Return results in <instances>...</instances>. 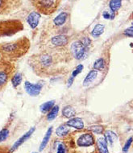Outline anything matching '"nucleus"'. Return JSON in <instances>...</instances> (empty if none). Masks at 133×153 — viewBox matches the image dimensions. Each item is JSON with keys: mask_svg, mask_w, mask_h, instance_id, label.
Returning <instances> with one entry per match:
<instances>
[{"mask_svg": "<svg viewBox=\"0 0 133 153\" xmlns=\"http://www.w3.org/2000/svg\"><path fill=\"white\" fill-rule=\"evenodd\" d=\"M62 48H59V51ZM59 51H44L39 54L32 56L29 65L33 71L39 76H48L62 72V63L65 57Z\"/></svg>", "mask_w": 133, "mask_h": 153, "instance_id": "nucleus-1", "label": "nucleus"}, {"mask_svg": "<svg viewBox=\"0 0 133 153\" xmlns=\"http://www.w3.org/2000/svg\"><path fill=\"white\" fill-rule=\"evenodd\" d=\"M31 47L30 40L27 37L11 42L0 44V58L13 63L26 55Z\"/></svg>", "mask_w": 133, "mask_h": 153, "instance_id": "nucleus-2", "label": "nucleus"}, {"mask_svg": "<svg viewBox=\"0 0 133 153\" xmlns=\"http://www.w3.org/2000/svg\"><path fill=\"white\" fill-rule=\"evenodd\" d=\"M16 71V66L12 62L0 58V91L7 85Z\"/></svg>", "mask_w": 133, "mask_h": 153, "instance_id": "nucleus-3", "label": "nucleus"}, {"mask_svg": "<svg viewBox=\"0 0 133 153\" xmlns=\"http://www.w3.org/2000/svg\"><path fill=\"white\" fill-rule=\"evenodd\" d=\"M61 0H32V5L37 12L46 16L52 15L57 10Z\"/></svg>", "mask_w": 133, "mask_h": 153, "instance_id": "nucleus-4", "label": "nucleus"}, {"mask_svg": "<svg viewBox=\"0 0 133 153\" xmlns=\"http://www.w3.org/2000/svg\"><path fill=\"white\" fill-rule=\"evenodd\" d=\"M23 24L19 20L0 21V37L12 36L23 30Z\"/></svg>", "mask_w": 133, "mask_h": 153, "instance_id": "nucleus-5", "label": "nucleus"}, {"mask_svg": "<svg viewBox=\"0 0 133 153\" xmlns=\"http://www.w3.org/2000/svg\"><path fill=\"white\" fill-rule=\"evenodd\" d=\"M74 136L76 137L75 140L73 139L72 136H70V137L72 138V140L74 142V148L76 145L78 148H86V149L94 147L95 141H94V138L93 135L91 132H83L81 134L78 132H76L74 134Z\"/></svg>", "mask_w": 133, "mask_h": 153, "instance_id": "nucleus-6", "label": "nucleus"}, {"mask_svg": "<svg viewBox=\"0 0 133 153\" xmlns=\"http://www.w3.org/2000/svg\"><path fill=\"white\" fill-rule=\"evenodd\" d=\"M21 0H0V16L7 15L21 6Z\"/></svg>", "mask_w": 133, "mask_h": 153, "instance_id": "nucleus-7", "label": "nucleus"}, {"mask_svg": "<svg viewBox=\"0 0 133 153\" xmlns=\"http://www.w3.org/2000/svg\"><path fill=\"white\" fill-rule=\"evenodd\" d=\"M71 53L77 60H84L88 55V48L81 40H76L71 45Z\"/></svg>", "mask_w": 133, "mask_h": 153, "instance_id": "nucleus-8", "label": "nucleus"}, {"mask_svg": "<svg viewBox=\"0 0 133 153\" xmlns=\"http://www.w3.org/2000/svg\"><path fill=\"white\" fill-rule=\"evenodd\" d=\"M24 87L27 93L31 96H37L40 94V91L42 90V83H37V84H32L29 82H25Z\"/></svg>", "mask_w": 133, "mask_h": 153, "instance_id": "nucleus-9", "label": "nucleus"}, {"mask_svg": "<svg viewBox=\"0 0 133 153\" xmlns=\"http://www.w3.org/2000/svg\"><path fill=\"white\" fill-rule=\"evenodd\" d=\"M69 37L64 35H59L51 39V44L54 48H63L69 43Z\"/></svg>", "mask_w": 133, "mask_h": 153, "instance_id": "nucleus-10", "label": "nucleus"}, {"mask_svg": "<svg viewBox=\"0 0 133 153\" xmlns=\"http://www.w3.org/2000/svg\"><path fill=\"white\" fill-rule=\"evenodd\" d=\"M34 131H35V127H32V128H31L27 132V133H25L22 137L19 138V140H17V141L14 143L13 146H12L11 149H10V150H11V153L13 152L14 151H16L17 148H19V146H21L27 140H28V139L32 136V135L33 134Z\"/></svg>", "mask_w": 133, "mask_h": 153, "instance_id": "nucleus-11", "label": "nucleus"}, {"mask_svg": "<svg viewBox=\"0 0 133 153\" xmlns=\"http://www.w3.org/2000/svg\"><path fill=\"white\" fill-rule=\"evenodd\" d=\"M40 19V14L36 11H33L32 13H30L27 18V21L30 25L32 28H36L37 27L39 21Z\"/></svg>", "mask_w": 133, "mask_h": 153, "instance_id": "nucleus-12", "label": "nucleus"}, {"mask_svg": "<svg viewBox=\"0 0 133 153\" xmlns=\"http://www.w3.org/2000/svg\"><path fill=\"white\" fill-rule=\"evenodd\" d=\"M96 149L99 153H109L107 148V142L104 136L99 137L96 142Z\"/></svg>", "mask_w": 133, "mask_h": 153, "instance_id": "nucleus-13", "label": "nucleus"}, {"mask_svg": "<svg viewBox=\"0 0 133 153\" xmlns=\"http://www.w3.org/2000/svg\"><path fill=\"white\" fill-rule=\"evenodd\" d=\"M66 125L68 127H74L77 130H83L84 128V123L79 118H73V119H69L66 123Z\"/></svg>", "mask_w": 133, "mask_h": 153, "instance_id": "nucleus-14", "label": "nucleus"}, {"mask_svg": "<svg viewBox=\"0 0 133 153\" xmlns=\"http://www.w3.org/2000/svg\"><path fill=\"white\" fill-rule=\"evenodd\" d=\"M97 75H98V73H97V71H96L95 69L90 71V73L87 74V76H85V80H84V82H83V85H84V86H88V85H90L94 81Z\"/></svg>", "mask_w": 133, "mask_h": 153, "instance_id": "nucleus-15", "label": "nucleus"}, {"mask_svg": "<svg viewBox=\"0 0 133 153\" xmlns=\"http://www.w3.org/2000/svg\"><path fill=\"white\" fill-rule=\"evenodd\" d=\"M68 16H69V15H68L67 12H62V13L59 14L58 16L54 19L53 22H54V24H56V26H61V25H63L65 23L67 19H68Z\"/></svg>", "mask_w": 133, "mask_h": 153, "instance_id": "nucleus-16", "label": "nucleus"}, {"mask_svg": "<svg viewBox=\"0 0 133 153\" xmlns=\"http://www.w3.org/2000/svg\"><path fill=\"white\" fill-rule=\"evenodd\" d=\"M69 127H68L66 124L65 125H61L56 129V134L58 137L65 138L69 135Z\"/></svg>", "mask_w": 133, "mask_h": 153, "instance_id": "nucleus-17", "label": "nucleus"}, {"mask_svg": "<svg viewBox=\"0 0 133 153\" xmlns=\"http://www.w3.org/2000/svg\"><path fill=\"white\" fill-rule=\"evenodd\" d=\"M52 132H53V127H49V129H48V131H47V132H46L45 136L43 139L42 143H41V144H40V151H43L45 148V147L47 146V144H48V141H49V139H50L51 135H52Z\"/></svg>", "mask_w": 133, "mask_h": 153, "instance_id": "nucleus-18", "label": "nucleus"}, {"mask_svg": "<svg viewBox=\"0 0 133 153\" xmlns=\"http://www.w3.org/2000/svg\"><path fill=\"white\" fill-rule=\"evenodd\" d=\"M62 114L63 116L65 118H73L75 116L76 114V111H75L74 108L72 107L71 106H67L64 107L63 111H62Z\"/></svg>", "mask_w": 133, "mask_h": 153, "instance_id": "nucleus-19", "label": "nucleus"}, {"mask_svg": "<svg viewBox=\"0 0 133 153\" xmlns=\"http://www.w3.org/2000/svg\"><path fill=\"white\" fill-rule=\"evenodd\" d=\"M104 25L103 24H97L95 27H94V28L92 30V32H91V35H92V36L94 37V38H98L101 36L104 32Z\"/></svg>", "mask_w": 133, "mask_h": 153, "instance_id": "nucleus-20", "label": "nucleus"}, {"mask_svg": "<svg viewBox=\"0 0 133 153\" xmlns=\"http://www.w3.org/2000/svg\"><path fill=\"white\" fill-rule=\"evenodd\" d=\"M122 5V0H111L109 6L112 12H116L120 9Z\"/></svg>", "mask_w": 133, "mask_h": 153, "instance_id": "nucleus-21", "label": "nucleus"}, {"mask_svg": "<svg viewBox=\"0 0 133 153\" xmlns=\"http://www.w3.org/2000/svg\"><path fill=\"white\" fill-rule=\"evenodd\" d=\"M11 84L15 88H17L19 85L21 84L22 82V74L19 73L14 74L12 77H11Z\"/></svg>", "mask_w": 133, "mask_h": 153, "instance_id": "nucleus-22", "label": "nucleus"}, {"mask_svg": "<svg viewBox=\"0 0 133 153\" xmlns=\"http://www.w3.org/2000/svg\"><path fill=\"white\" fill-rule=\"evenodd\" d=\"M53 106H54V101H49L40 106V111L43 114H45L50 111Z\"/></svg>", "mask_w": 133, "mask_h": 153, "instance_id": "nucleus-23", "label": "nucleus"}, {"mask_svg": "<svg viewBox=\"0 0 133 153\" xmlns=\"http://www.w3.org/2000/svg\"><path fill=\"white\" fill-rule=\"evenodd\" d=\"M59 112V106H54L53 108L51 109L50 111H48V115H47V119L48 120H53L56 117L57 114Z\"/></svg>", "mask_w": 133, "mask_h": 153, "instance_id": "nucleus-24", "label": "nucleus"}, {"mask_svg": "<svg viewBox=\"0 0 133 153\" xmlns=\"http://www.w3.org/2000/svg\"><path fill=\"white\" fill-rule=\"evenodd\" d=\"M105 139H106V142L109 143L111 145L113 144V143L114 142V140H116V135L114 134L113 131H107L106 132V135H105Z\"/></svg>", "mask_w": 133, "mask_h": 153, "instance_id": "nucleus-25", "label": "nucleus"}, {"mask_svg": "<svg viewBox=\"0 0 133 153\" xmlns=\"http://www.w3.org/2000/svg\"><path fill=\"white\" fill-rule=\"evenodd\" d=\"M106 66V62L103 58H99L94 64V69L95 70H103Z\"/></svg>", "mask_w": 133, "mask_h": 153, "instance_id": "nucleus-26", "label": "nucleus"}, {"mask_svg": "<svg viewBox=\"0 0 133 153\" xmlns=\"http://www.w3.org/2000/svg\"><path fill=\"white\" fill-rule=\"evenodd\" d=\"M9 134H10V131H9L8 128L3 127V129L0 131V143L5 141L9 136Z\"/></svg>", "mask_w": 133, "mask_h": 153, "instance_id": "nucleus-27", "label": "nucleus"}, {"mask_svg": "<svg viewBox=\"0 0 133 153\" xmlns=\"http://www.w3.org/2000/svg\"><path fill=\"white\" fill-rule=\"evenodd\" d=\"M56 153H68V148H67L66 145L65 144V143L59 144Z\"/></svg>", "mask_w": 133, "mask_h": 153, "instance_id": "nucleus-28", "label": "nucleus"}, {"mask_svg": "<svg viewBox=\"0 0 133 153\" xmlns=\"http://www.w3.org/2000/svg\"><path fill=\"white\" fill-rule=\"evenodd\" d=\"M90 130L96 134H102L103 132L104 129L102 126H94V127H90Z\"/></svg>", "mask_w": 133, "mask_h": 153, "instance_id": "nucleus-29", "label": "nucleus"}, {"mask_svg": "<svg viewBox=\"0 0 133 153\" xmlns=\"http://www.w3.org/2000/svg\"><path fill=\"white\" fill-rule=\"evenodd\" d=\"M82 69H83L82 65H77V67H76V69H75L74 70V72H73L72 76L75 77V76H77V74H79L82 71Z\"/></svg>", "mask_w": 133, "mask_h": 153, "instance_id": "nucleus-30", "label": "nucleus"}, {"mask_svg": "<svg viewBox=\"0 0 133 153\" xmlns=\"http://www.w3.org/2000/svg\"><path fill=\"white\" fill-rule=\"evenodd\" d=\"M132 138L131 137L130 139L127 141V143H125V145H124V147H123V153L128 152V150H129V148H130L131 144H132Z\"/></svg>", "mask_w": 133, "mask_h": 153, "instance_id": "nucleus-31", "label": "nucleus"}, {"mask_svg": "<svg viewBox=\"0 0 133 153\" xmlns=\"http://www.w3.org/2000/svg\"><path fill=\"white\" fill-rule=\"evenodd\" d=\"M103 16L104 19H113L114 17V12H112V14H110V12L108 11H104L103 14Z\"/></svg>", "mask_w": 133, "mask_h": 153, "instance_id": "nucleus-32", "label": "nucleus"}, {"mask_svg": "<svg viewBox=\"0 0 133 153\" xmlns=\"http://www.w3.org/2000/svg\"><path fill=\"white\" fill-rule=\"evenodd\" d=\"M124 35L128 37H132L133 36V27H130L129 28H128L127 30H125V32H124Z\"/></svg>", "mask_w": 133, "mask_h": 153, "instance_id": "nucleus-33", "label": "nucleus"}, {"mask_svg": "<svg viewBox=\"0 0 133 153\" xmlns=\"http://www.w3.org/2000/svg\"><path fill=\"white\" fill-rule=\"evenodd\" d=\"M0 153H11L10 148L6 146H0Z\"/></svg>", "mask_w": 133, "mask_h": 153, "instance_id": "nucleus-34", "label": "nucleus"}, {"mask_svg": "<svg viewBox=\"0 0 133 153\" xmlns=\"http://www.w3.org/2000/svg\"><path fill=\"white\" fill-rule=\"evenodd\" d=\"M81 42L82 43L83 45H85V47L88 48V46L91 45V40L89 39V38H87V37H85V38H83L82 40H81Z\"/></svg>", "mask_w": 133, "mask_h": 153, "instance_id": "nucleus-35", "label": "nucleus"}, {"mask_svg": "<svg viewBox=\"0 0 133 153\" xmlns=\"http://www.w3.org/2000/svg\"><path fill=\"white\" fill-rule=\"evenodd\" d=\"M74 76H70V77H69V81H68V86H70V85H71L73 84V82H74Z\"/></svg>", "mask_w": 133, "mask_h": 153, "instance_id": "nucleus-36", "label": "nucleus"}, {"mask_svg": "<svg viewBox=\"0 0 133 153\" xmlns=\"http://www.w3.org/2000/svg\"><path fill=\"white\" fill-rule=\"evenodd\" d=\"M32 153H38V152H32Z\"/></svg>", "mask_w": 133, "mask_h": 153, "instance_id": "nucleus-37", "label": "nucleus"}]
</instances>
